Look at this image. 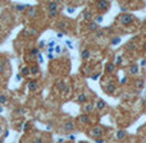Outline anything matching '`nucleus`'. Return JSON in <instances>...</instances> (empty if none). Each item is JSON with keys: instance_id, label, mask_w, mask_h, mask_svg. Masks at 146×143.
<instances>
[{"instance_id": "f257e3e1", "label": "nucleus", "mask_w": 146, "mask_h": 143, "mask_svg": "<svg viewBox=\"0 0 146 143\" xmlns=\"http://www.w3.org/2000/svg\"><path fill=\"white\" fill-rule=\"evenodd\" d=\"M119 19H120V22H122L124 26H127V24H130V23L132 22V17H131L130 14H122V15L119 17Z\"/></svg>"}, {"instance_id": "f03ea898", "label": "nucleus", "mask_w": 146, "mask_h": 143, "mask_svg": "<svg viewBox=\"0 0 146 143\" xmlns=\"http://www.w3.org/2000/svg\"><path fill=\"white\" fill-rule=\"evenodd\" d=\"M101 134H102V128H100V127H95V128L90 132V135H91V137H94L95 139H96V138H99Z\"/></svg>"}, {"instance_id": "7ed1b4c3", "label": "nucleus", "mask_w": 146, "mask_h": 143, "mask_svg": "<svg viewBox=\"0 0 146 143\" xmlns=\"http://www.w3.org/2000/svg\"><path fill=\"white\" fill-rule=\"evenodd\" d=\"M26 14H27V17L31 18V19H32V18H36V17L38 15V9H37V8H31L30 10L26 12Z\"/></svg>"}, {"instance_id": "20e7f679", "label": "nucleus", "mask_w": 146, "mask_h": 143, "mask_svg": "<svg viewBox=\"0 0 146 143\" xmlns=\"http://www.w3.org/2000/svg\"><path fill=\"white\" fill-rule=\"evenodd\" d=\"M109 5H110L109 2H97V3H96V7H97L100 10H107V9L109 8Z\"/></svg>"}, {"instance_id": "39448f33", "label": "nucleus", "mask_w": 146, "mask_h": 143, "mask_svg": "<svg viewBox=\"0 0 146 143\" xmlns=\"http://www.w3.org/2000/svg\"><path fill=\"white\" fill-rule=\"evenodd\" d=\"M27 86H28V90H30L31 92H35V91L38 90V83H37L36 80H30Z\"/></svg>"}, {"instance_id": "423d86ee", "label": "nucleus", "mask_w": 146, "mask_h": 143, "mask_svg": "<svg viewBox=\"0 0 146 143\" xmlns=\"http://www.w3.org/2000/svg\"><path fill=\"white\" fill-rule=\"evenodd\" d=\"M13 9H14L15 12L22 13V12H25L26 9H28V5H27V4H17V5L13 7Z\"/></svg>"}, {"instance_id": "0eeeda50", "label": "nucleus", "mask_w": 146, "mask_h": 143, "mask_svg": "<svg viewBox=\"0 0 146 143\" xmlns=\"http://www.w3.org/2000/svg\"><path fill=\"white\" fill-rule=\"evenodd\" d=\"M78 120H79V123H82V124H87V123L90 121V116H89L87 114H85V115H81Z\"/></svg>"}, {"instance_id": "6e6552de", "label": "nucleus", "mask_w": 146, "mask_h": 143, "mask_svg": "<svg viewBox=\"0 0 146 143\" xmlns=\"http://www.w3.org/2000/svg\"><path fill=\"white\" fill-rule=\"evenodd\" d=\"M48 10H58V3L56 2H50L48 4Z\"/></svg>"}, {"instance_id": "1a4fd4ad", "label": "nucleus", "mask_w": 146, "mask_h": 143, "mask_svg": "<svg viewBox=\"0 0 146 143\" xmlns=\"http://www.w3.org/2000/svg\"><path fill=\"white\" fill-rule=\"evenodd\" d=\"M20 74H22L23 77L28 75V74H30V67H28V65H25V67H22V68H20Z\"/></svg>"}, {"instance_id": "9d476101", "label": "nucleus", "mask_w": 146, "mask_h": 143, "mask_svg": "<svg viewBox=\"0 0 146 143\" xmlns=\"http://www.w3.org/2000/svg\"><path fill=\"white\" fill-rule=\"evenodd\" d=\"M64 129H66V132H71V130H73V129H74V124H73L72 121H68V123H66Z\"/></svg>"}, {"instance_id": "9b49d317", "label": "nucleus", "mask_w": 146, "mask_h": 143, "mask_svg": "<svg viewBox=\"0 0 146 143\" xmlns=\"http://www.w3.org/2000/svg\"><path fill=\"white\" fill-rule=\"evenodd\" d=\"M92 110H94V105H92V104H86L85 106H83V111H85L86 114L91 112Z\"/></svg>"}, {"instance_id": "f8f14e48", "label": "nucleus", "mask_w": 146, "mask_h": 143, "mask_svg": "<svg viewBox=\"0 0 146 143\" xmlns=\"http://www.w3.org/2000/svg\"><path fill=\"white\" fill-rule=\"evenodd\" d=\"M78 102H79V104H85V102L87 101V96L85 95V93H81L79 96H78Z\"/></svg>"}, {"instance_id": "ddd939ff", "label": "nucleus", "mask_w": 146, "mask_h": 143, "mask_svg": "<svg viewBox=\"0 0 146 143\" xmlns=\"http://www.w3.org/2000/svg\"><path fill=\"white\" fill-rule=\"evenodd\" d=\"M40 69H38V65H32L30 67V74H38Z\"/></svg>"}, {"instance_id": "4468645a", "label": "nucleus", "mask_w": 146, "mask_h": 143, "mask_svg": "<svg viewBox=\"0 0 146 143\" xmlns=\"http://www.w3.org/2000/svg\"><path fill=\"white\" fill-rule=\"evenodd\" d=\"M107 106V104H105V101H102V100H99L97 101V104H96V107L99 109V110H102L104 107Z\"/></svg>"}, {"instance_id": "2eb2a0df", "label": "nucleus", "mask_w": 146, "mask_h": 143, "mask_svg": "<svg viewBox=\"0 0 146 143\" xmlns=\"http://www.w3.org/2000/svg\"><path fill=\"white\" fill-rule=\"evenodd\" d=\"M117 138L118 139H124L126 138V132L124 130H118L117 132Z\"/></svg>"}, {"instance_id": "dca6fc26", "label": "nucleus", "mask_w": 146, "mask_h": 143, "mask_svg": "<svg viewBox=\"0 0 146 143\" xmlns=\"http://www.w3.org/2000/svg\"><path fill=\"white\" fill-rule=\"evenodd\" d=\"M81 56H82L83 60H87V59L90 58V51H89V50H83L82 54H81Z\"/></svg>"}, {"instance_id": "f3484780", "label": "nucleus", "mask_w": 146, "mask_h": 143, "mask_svg": "<svg viewBox=\"0 0 146 143\" xmlns=\"http://www.w3.org/2000/svg\"><path fill=\"white\" fill-rule=\"evenodd\" d=\"M130 72H131L132 74H137V73H138V67H137L136 64L131 65V67H130Z\"/></svg>"}, {"instance_id": "a211bd4d", "label": "nucleus", "mask_w": 146, "mask_h": 143, "mask_svg": "<svg viewBox=\"0 0 146 143\" xmlns=\"http://www.w3.org/2000/svg\"><path fill=\"white\" fill-rule=\"evenodd\" d=\"M8 102V97L5 95H0V105H4Z\"/></svg>"}, {"instance_id": "6ab92c4d", "label": "nucleus", "mask_w": 146, "mask_h": 143, "mask_svg": "<svg viewBox=\"0 0 146 143\" xmlns=\"http://www.w3.org/2000/svg\"><path fill=\"white\" fill-rule=\"evenodd\" d=\"M114 69H115V65H114L113 63H110V64H108V65H107V72L113 73V72H114Z\"/></svg>"}, {"instance_id": "aec40b11", "label": "nucleus", "mask_w": 146, "mask_h": 143, "mask_svg": "<svg viewBox=\"0 0 146 143\" xmlns=\"http://www.w3.org/2000/svg\"><path fill=\"white\" fill-rule=\"evenodd\" d=\"M96 28H97V23H95V22H90V24H89V30H90V31H96Z\"/></svg>"}, {"instance_id": "412c9836", "label": "nucleus", "mask_w": 146, "mask_h": 143, "mask_svg": "<svg viewBox=\"0 0 146 143\" xmlns=\"http://www.w3.org/2000/svg\"><path fill=\"white\" fill-rule=\"evenodd\" d=\"M48 15H49V18H55L58 15V10H50L48 13Z\"/></svg>"}, {"instance_id": "4be33fe9", "label": "nucleus", "mask_w": 146, "mask_h": 143, "mask_svg": "<svg viewBox=\"0 0 146 143\" xmlns=\"http://www.w3.org/2000/svg\"><path fill=\"white\" fill-rule=\"evenodd\" d=\"M26 112V110L23 109V107H18V109H15V114H18V115H23Z\"/></svg>"}, {"instance_id": "5701e85b", "label": "nucleus", "mask_w": 146, "mask_h": 143, "mask_svg": "<svg viewBox=\"0 0 146 143\" xmlns=\"http://www.w3.org/2000/svg\"><path fill=\"white\" fill-rule=\"evenodd\" d=\"M38 54H40L38 47H33V49H31V55H32V56H36V55H38Z\"/></svg>"}, {"instance_id": "b1692460", "label": "nucleus", "mask_w": 146, "mask_h": 143, "mask_svg": "<svg viewBox=\"0 0 146 143\" xmlns=\"http://www.w3.org/2000/svg\"><path fill=\"white\" fill-rule=\"evenodd\" d=\"M108 92H110V93H113L114 91H115V86H113V84H110V86H108Z\"/></svg>"}, {"instance_id": "393cba45", "label": "nucleus", "mask_w": 146, "mask_h": 143, "mask_svg": "<svg viewBox=\"0 0 146 143\" xmlns=\"http://www.w3.org/2000/svg\"><path fill=\"white\" fill-rule=\"evenodd\" d=\"M83 17H85V19H87V20L91 19V14H90L89 12H85V13H83Z\"/></svg>"}, {"instance_id": "a878e982", "label": "nucleus", "mask_w": 146, "mask_h": 143, "mask_svg": "<svg viewBox=\"0 0 146 143\" xmlns=\"http://www.w3.org/2000/svg\"><path fill=\"white\" fill-rule=\"evenodd\" d=\"M32 143H44V140H43V139H41V138H35Z\"/></svg>"}, {"instance_id": "bb28decb", "label": "nucleus", "mask_w": 146, "mask_h": 143, "mask_svg": "<svg viewBox=\"0 0 146 143\" xmlns=\"http://www.w3.org/2000/svg\"><path fill=\"white\" fill-rule=\"evenodd\" d=\"M58 27H59L60 30H63V28L66 27V22H60V23L58 24Z\"/></svg>"}, {"instance_id": "cd10ccee", "label": "nucleus", "mask_w": 146, "mask_h": 143, "mask_svg": "<svg viewBox=\"0 0 146 143\" xmlns=\"http://www.w3.org/2000/svg\"><path fill=\"white\" fill-rule=\"evenodd\" d=\"M102 20V17L101 15H99V17H96V19H95V23H100Z\"/></svg>"}, {"instance_id": "c85d7f7f", "label": "nucleus", "mask_w": 146, "mask_h": 143, "mask_svg": "<svg viewBox=\"0 0 146 143\" xmlns=\"http://www.w3.org/2000/svg\"><path fill=\"white\" fill-rule=\"evenodd\" d=\"M22 36H25V37H28V36H30L28 31H27V30H23V31H22Z\"/></svg>"}, {"instance_id": "c756f323", "label": "nucleus", "mask_w": 146, "mask_h": 143, "mask_svg": "<svg viewBox=\"0 0 146 143\" xmlns=\"http://www.w3.org/2000/svg\"><path fill=\"white\" fill-rule=\"evenodd\" d=\"M36 33H37V30H36V28H32V30H31V32H30V35H31V36H35Z\"/></svg>"}, {"instance_id": "7c9ffc66", "label": "nucleus", "mask_w": 146, "mask_h": 143, "mask_svg": "<svg viewBox=\"0 0 146 143\" xmlns=\"http://www.w3.org/2000/svg\"><path fill=\"white\" fill-rule=\"evenodd\" d=\"M28 129H30V124H28V123H26L25 127H23V130H25V132H27Z\"/></svg>"}, {"instance_id": "2f4dec72", "label": "nucleus", "mask_w": 146, "mask_h": 143, "mask_svg": "<svg viewBox=\"0 0 146 143\" xmlns=\"http://www.w3.org/2000/svg\"><path fill=\"white\" fill-rule=\"evenodd\" d=\"M45 46V41H40V44H38V47H44Z\"/></svg>"}, {"instance_id": "473e14b6", "label": "nucleus", "mask_w": 146, "mask_h": 143, "mask_svg": "<svg viewBox=\"0 0 146 143\" xmlns=\"http://www.w3.org/2000/svg\"><path fill=\"white\" fill-rule=\"evenodd\" d=\"M95 142H96V143H104V139H100V138H96V139H95Z\"/></svg>"}, {"instance_id": "72a5a7b5", "label": "nucleus", "mask_w": 146, "mask_h": 143, "mask_svg": "<svg viewBox=\"0 0 146 143\" xmlns=\"http://www.w3.org/2000/svg\"><path fill=\"white\" fill-rule=\"evenodd\" d=\"M37 58H38V63H43V56H41V54H38Z\"/></svg>"}, {"instance_id": "f704fd0d", "label": "nucleus", "mask_w": 146, "mask_h": 143, "mask_svg": "<svg viewBox=\"0 0 146 143\" xmlns=\"http://www.w3.org/2000/svg\"><path fill=\"white\" fill-rule=\"evenodd\" d=\"M120 61H122V58H120V56H118V58H117V63H115V64H120Z\"/></svg>"}, {"instance_id": "c9c22d12", "label": "nucleus", "mask_w": 146, "mask_h": 143, "mask_svg": "<svg viewBox=\"0 0 146 143\" xmlns=\"http://www.w3.org/2000/svg\"><path fill=\"white\" fill-rule=\"evenodd\" d=\"M4 72V64H0V73Z\"/></svg>"}, {"instance_id": "e433bc0d", "label": "nucleus", "mask_w": 146, "mask_h": 143, "mask_svg": "<svg viewBox=\"0 0 146 143\" xmlns=\"http://www.w3.org/2000/svg\"><path fill=\"white\" fill-rule=\"evenodd\" d=\"M118 41H120V38H114V40H113V44H114V45L118 44Z\"/></svg>"}, {"instance_id": "4c0bfd02", "label": "nucleus", "mask_w": 146, "mask_h": 143, "mask_svg": "<svg viewBox=\"0 0 146 143\" xmlns=\"http://www.w3.org/2000/svg\"><path fill=\"white\" fill-rule=\"evenodd\" d=\"M137 87H142V80H138V82H137Z\"/></svg>"}, {"instance_id": "58836bf2", "label": "nucleus", "mask_w": 146, "mask_h": 143, "mask_svg": "<svg viewBox=\"0 0 146 143\" xmlns=\"http://www.w3.org/2000/svg\"><path fill=\"white\" fill-rule=\"evenodd\" d=\"M55 51H56V52H60V47L56 46V47H55Z\"/></svg>"}, {"instance_id": "ea45409f", "label": "nucleus", "mask_w": 146, "mask_h": 143, "mask_svg": "<svg viewBox=\"0 0 146 143\" xmlns=\"http://www.w3.org/2000/svg\"><path fill=\"white\" fill-rule=\"evenodd\" d=\"M48 58H49V59H53L54 55H53V54H48Z\"/></svg>"}, {"instance_id": "a19ab883", "label": "nucleus", "mask_w": 146, "mask_h": 143, "mask_svg": "<svg viewBox=\"0 0 146 143\" xmlns=\"http://www.w3.org/2000/svg\"><path fill=\"white\" fill-rule=\"evenodd\" d=\"M73 10H74L73 8H68V12H69V13H73Z\"/></svg>"}, {"instance_id": "79ce46f5", "label": "nucleus", "mask_w": 146, "mask_h": 143, "mask_svg": "<svg viewBox=\"0 0 146 143\" xmlns=\"http://www.w3.org/2000/svg\"><path fill=\"white\" fill-rule=\"evenodd\" d=\"M49 46H54V41H50V42H49Z\"/></svg>"}, {"instance_id": "37998d69", "label": "nucleus", "mask_w": 146, "mask_h": 143, "mask_svg": "<svg viewBox=\"0 0 146 143\" xmlns=\"http://www.w3.org/2000/svg\"><path fill=\"white\" fill-rule=\"evenodd\" d=\"M97 77H99V74H95V75H92V79H96Z\"/></svg>"}, {"instance_id": "c03bdc74", "label": "nucleus", "mask_w": 146, "mask_h": 143, "mask_svg": "<svg viewBox=\"0 0 146 143\" xmlns=\"http://www.w3.org/2000/svg\"><path fill=\"white\" fill-rule=\"evenodd\" d=\"M2 30H3V26H2V23H0V32H2Z\"/></svg>"}, {"instance_id": "a18cd8bd", "label": "nucleus", "mask_w": 146, "mask_h": 143, "mask_svg": "<svg viewBox=\"0 0 146 143\" xmlns=\"http://www.w3.org/2000/svg\"><path fill=\"white\" fill-rule=\"evenodd\" d=\"M0 112H3V107L2 106H0Z\"/></svg>"}, {"instance_id": "49530a36", "label": "nucleus", "mask_w": 146, "mask_h": 143, "mask_svg": "<svg viewBox=\"0 0 146 143\" xmlns=\"http://www.w3.org/2000/svg\"><path fill=\"white\" fill-rule=\"evenodd\" d=\"M0 143H3V138H0Z\"/></svg>"}, {"instance_id": "de8ad7c7", "label": "nucleus", "mask_w": 146, "mask_h": 143, "mask_svg": "<svg viewBox=\"0 0 146 143\" xmlns=\"http://www.w3.org/2000/svg\"><path fill=\"white\" fill-rule=\"evenodd\" d=\"M79 143H85V142H79Z\"/></svg>"}]
</instances>
